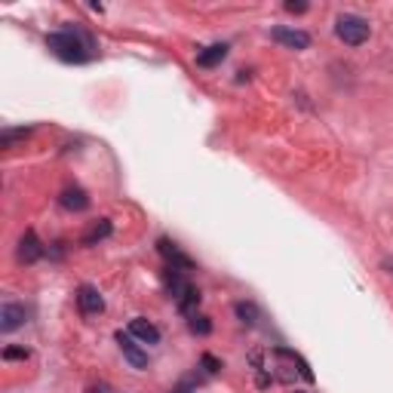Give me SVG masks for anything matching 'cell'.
I'll return each instance as SVG.
<instances>
[{
    "instance_id": "3",
    "label": "cell",
    "mask_w": 393,
    "mask_h": 393,
    "mask_svg": "<svg viewBox=\"0 0 393 393\" xmlns=\"http://www.w3.org/2000/svg\"><path fill=\"white\" fill-rule=\"evenodd\" d=\"M117 344H120L123 357L129 359V366H133V369H148V353L133 341V335H123V332H117Z\"/></svg>"
},
{
    "instance_id": "13",
    "label": "cell",
    "mask_w": 393,
    "mask_h": 393,
    "mask_svg": "<svg viewBox=\"0 0 393 393\" xmlns=\"http://www.w3.org/2000/svg\"><path fill=\"white\" fill-rule=\"evenodd\" d=\"M188 329H191L194 335H209V332H212V323H209V317H191Z\"/></svg>"
},
{
    "instance_id": "1",
    "label": "cell",
    "mask_w": 393,
    "mask_h": 393,
    "mask_svg": "<svg viewBox=\"0 0 393 393\" xmlns=\"http://www.w3.org/2000/svg\"><path fill=\"white\" fill-rule=\"evenodd\" d=\"M47 47L56 52L62 62H83V58H87V43H83L74 31H58V34H49Z\"/></svg>"
},
{
    "instance_id": "11",
    "label": "cell",
    "mask_w": 393,
    "mask_h": 393,
    "mask_svg": "<svg viewBox=\"0 0 393 393\" xmlns=\"http://www.w3.org/2000/svg\"><path fill=\"white\" fill-rule=\"evenodd\" d=\"M225 56H227V47L225 43H215V47H206L196 56V65H200V68H212V65H218Z\"/></svg>"
},
{
    "instance_id": "10",
    "label": "cell",
    "mask_w": 393,
    "mask_h": 393,
    "mask_svg": "<svg viewBox=\"0 0 393 393\" xmlns=\"http://www.w3.org/2000/svg\"><path fill=\"white\" fill-rule=\"evenodd\" d=\"M157 246H160V252L166 255L169 261H172V267H175V271H191V267H194L191 261H188L185 255H181L179 249H175V243H169V240H160V243H157Z\"/></svg>"
},
{
    "instance_id": "8",
    "label": "cell",
    "mask_w": 393,
    "mask_h": 393,
    "mask_svg": "<svg viewBox=\"0 0 393 393\" xmlns=\"http://www.w3.org/2000/svg\"><path fill=\"white\" fill-rule=\"evenodd\" d=\"M43 255V246H41V240L34 237V231H28L22 240H19V258L25 261V265H31V261H37Z\"/></svg>"
},
{
    "instance_id": "6",
    "label": "cell",
    "mask_w": 393,
    "mask_h": 393,
    "mask_svg": "<svg viewBox=\"0 0 393 393\" xmlns=\"http://www.w3.org/2000/svg\"><path fill=\"white\" fill-rule=\"evenodd\" d=\"M25 323V307L22 304H3L0 307V332H16Z\"/></svg>"
},
{
    "instance_id": "5",
    "label": "cell",
    "mask_w": 393,
    "mask_h": 393,
    "mask_svg": "<svg viewBox=\"0 0 393 393\" xmlns=\"http://www.w3.org/2000/svg\"><path fill=\"white\" fill-rule=\"evenodd\" d=\"M273 41L283 43V47H289V49H307L311 47V37H307L304 31H298V28H273Z\"/></svg>"
},
{
    "instance_id": "16",
    "label": "cell",
    "mask_w": 393,
    "mask_h": 393,
    "mask_svg": "<svg viewBox=\"0 0 393 393\" xmlns=\"http://www.w3.org/2000/svg\"><path fill=\"white\" fill-rule=\"evenodd\" d=\"M286 10H289V12H304L307 3H286Z\"/></svg>"
},
{
    "instance_id": "14",
    "label": "cell",
    "mask_w": 393,
    "mask_h": 393,
    "mask_svg": "<svg viewBox=\"0 0 393 393\" xmlns=\"http://www.w3.org/2000/svg\"><path fill=\"white\" fill-rule=\"evenodd\" d=\"M234 311H237V317L243 319V323H249V326L255 323V307H252V304H243V301H240V304L234 307Z\"/></svg>"
},
{
    "instance_id": "2",
    "label": "cell",
    "mask_w": 393,
    "mask_h": 393,
    "mask_svg": "<svg viewBox=\"0 0 393 393\" xmlns=\"http://www.w3.org/2000/svg\"><path fill=\"white\" fill-rule=\"evenodd\" d=\"M338 41H344L347 47H359V43L369 41V22L359 16H341L335 25Z\"/></svg>"
},
{
    "instance_id": "7",
    "label": "cell",
    "mask_w": 393,
    "mask_h": 393,
    "mask_svg": "<svg viewBox=\"0 0 393 393\" xmlns=\"http://www.w3.org/2000/svg\"><path fill=\"white\" fill-rule=\"evenodd\" d=\"M77 307H80L83 313H102L104 298L98 295V289H93V286H83V289L77 292Z\"/></svg>"
},
{
    "instance_id": "4",
    "label": "cell",
    "mask_w": 393,
    "mask_h": 393,
    "mask_svg": "<svg viewBox=\"0 0 393 393\" xmlns=\"http://www.w3.org/2000/svg\"><path fill=\"white\" fill-rule=\"evenodd\" d=\"M129 335L139 338V341H145V344H160V329L145 317H135L133 323H129Z\"/></svg>"
},
{
    "instance_id": "9",
    "label": "cell",
    "mask_w": 393,
    "mask_h": 393,
    "mask_svg": "<svg viewBox=\"0 0 393 393\" xmlns=\"http://www.w3.org/2000/svg\"><path fill=\"white\" fill-rule=\"evenodd\" d=\"M58 203H62L65 209H71V212H83V209L89 206V196H87V191H80V188H68V191H62Z\"/></svg>"
},
{
    "instance_id": "12",
    "label": "cell",
    "mask_w": 393,
    "mask_h": 393,
    "mask_svg": "<svg viewBox=\"0 0 393 393\" xmlns=\"http://www.w3.org/2000/svg\"><path fill=\"white\" fill-rule=\"evenodd\" d=\"M108 234H111V221H108V218H102V221H98V225L93 227V231H89L87 237H83V243H87V246H93L96 240H104V237H108Z\"/></svg>"
},
{
    "instance_id": "15",
    "label": "cell",
    "mask_w": 393,
    "mask_h": 393,
    "mask_svg": "<svg viewBox=\"0 0 393 393\" xmlns=\"http://www.w3.org/2000/svg\"><path fill=\"white\" fill-rule=\"evenodd\" d=\"M3 357L6 359H25V357H28V350H22V347H6Z\"/></svg>"
}]
</instances>
